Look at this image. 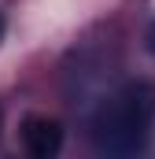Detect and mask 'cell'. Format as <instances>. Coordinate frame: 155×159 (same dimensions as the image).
Returning <instances> with one entry per match:
<instances>
[{"label":"cell","mask_w":155,"mask_h":159,"mask_svg":"<svg viewBox=\"0 0 155 159\" xmlns=\"http://www.w3.org/2000/svg\"><path fill=\"white\" fill-rule=\"evenodd\" d=\"M155 129V85L129 81L111 93L92 119L96 159H144Z\"/></svg>","instance_id":"1"},{"label":"cell","mask_w":155,"mask_h":159,"mask_svg":"<svg viewBox=\"0 0 155 159\" xmlns=\"http://www.w3.org/2000/svg\"><path fill=\"white\" fill-rule=\"evenodd\" d=\"M63 148V126L48 115H30L22 122V159H55Z\"/></svg>","instance_id":"2"},{"label":"cell","mask_w":155,"mask_h":159,"mask_svg":"<svg viewBox=\"0 0 155 159\" xmlns=\"http://www.w3.org/2000/svg\"><path fill=\"white\" fill-rule=\"evenodd\" d=\"M148 52H152V56H155V22H152V26H148Z\"/></svg>","instance_id":"3"},{"label":"cell","mask_w":155,"mask_h":159,"mask_svg":"<svg viewBox=\"0 0 155 159\" xmlns=\"http://www.w3.org/2000/svg\"><path fill=\"white\" fill-rule=\"evenodd\" d=\"M0 34H4V19H0Z\"/></svg>","instance_id":"4"}]
</instances>
